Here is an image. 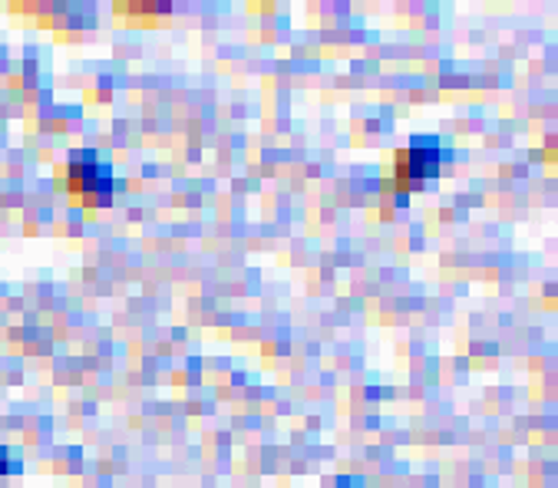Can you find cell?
<instances>
[{"label":"cell","mask_w":558,"mask_h":488,"mask_svg":"<svg viewBox=\"0 0 558 488\" xmlns=\"http://www.w3.org/2000/svg\"><path fill=\"white\" fill-rule=\"evenodd\" d=\"M66 188L70 195L86 205V208H102L113 202V169L106 162H99L93 152H73L70 156V169H66Z\"/></svg>","instance_id":"cell-2"},{"label":"cell","mask_w":558,"mask_h":488,"mask_svg":"<svg viewBox=\"0 0 558 488\" xmlns=\"http://www.w3.org/2000/svg\"><path fill=\"white\" fill-rule=\"evenodd\" d=\"M333 488H364V478L361 475H341L333 481Z\"/></svg>","instance_id":"cell-4"},{"label":"cell","mask_w":558,"mask_h":488,"mask_svg":"<svg viewBox=\"0 0 558 488\" xmlns=\"http://www.w3.org/2000/svg\"><path fill=\"white\" fill-rule=\"evenodd\" d=\"M439 162H442L439 139L436 136H416L410 143V149L397 152V175H393V182H387V188H400V205H403L407 192L439 179Z\"/></svg>","instance_id":"cell-1"},{"label":"cell","mask_w":558,"mask_h":488,"mask_svg":"<svg viewBox=\"0 0 558 488\" xmlns=\"http://www.w3.org/2000/svg\"><path fill=\"white\" fill-rule=\"evenodd\" d=\"M8 472H21V462L11 455V449L0 446V475H8Z\"/></svg>","instance_id":"cell-3"}]
</instances>
